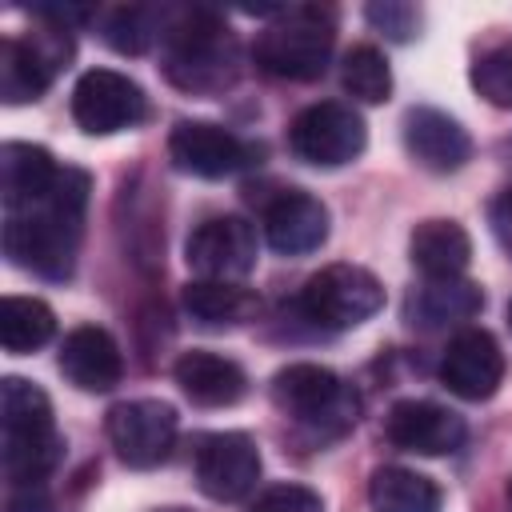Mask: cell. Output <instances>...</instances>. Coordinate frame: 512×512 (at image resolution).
<instances>
[{"label": "cell", "instance_id": "cell-1", "mask_svg": "<svg viewBox=\"0 0 512 512\" xmlns=\"http://www.w3.org/2000/svg\"><path fill=\"white\" fill-rule=\"evenodd\" d=\"M84 208H88V172L64 164L44 200L24 208H4L8 260L44 280H68L84 236Z\"/></svg>", "mask_w": 512, "mask_h": 512}, {"label": "cell", "instance_id": "cell-2", "mask_svg": "<svg viewBox=\"0 0 512 512\" xmlns=\"http://www.w3.org/2000/svg\"><path fill=\"white\" fill-rule=\"evenodd\" d=\"M0 428H4V472L12 484H40L60 464L52 400L36 384L20 376H4Z\"/></svg>", "mask_w": 512, "mask_h": 512}, {"label": "cell", "instance_id": "cell-3", "mask_svg": "<svg viewBox=\"0 0 512 512\" xmlns=\"http://www.w3.org/2000/svg\"><path fill=\"white\" fill-rule=\"evenodd\" d=\"M236 40L204 8L184 12L164 32V72L184 92H220L236 80Z\"/></svg>", "mask_w": 512, "mask_h": 512}, {"label": "cell", "instance_id": "cell-4", "mask_svg": "<svg viewBox=\"0 0 512 512\" xmlns=\"http://www.w3.org/2000/svg\"><path fill=\"white\" fill-rule=\"evenodd\" d=\"M272 404L312 436H340L360 416V396L332 368L288 364L272 376Z\"/></svg>", "mask_w": 512, "mask_h": 512}, {"label": "cell", "instance_id": "cell-5", "mask_svg": "<svg viewBox=\"0 0 512 512\" xmlns=\"http://www.w3.org/2000/svg\"><path fill=\"white\" fill-rule=\"evenodd\" d=\"M336 28L324 8H284L256 40V64L280 80H316L332 60Z\"/></svg>", "mask_w": 512, "mask_h": 512}, {"label": "cell", "instance_id": "cell-6", "mask_svg": "<svg viewBox=\"0 0 512 512\" xmlns=\"http://www.w3.org/2000/svg\"><path fill=\"white\" fill-rule=\"evenodd\" d=\"M380 304H384V284L360 264H328V268L312 272L308 284L300 288L304 320H312L316 328H328V332L364 324L368 316L380 312Z\"/></svg>", "mask_w": 512, "mask_h": 512}, {"label": "cell", "instance_id": "cell-7", "mask_svg": "<svg viewBox=\"0 0 512 512\" xmlns=\"http://www.w3.org/2000/svg\"><path fill=\"white\" fill-rule=\"evenodd\" d=\"M68 56H72L68 28H56V24L28 32L24 40H4L0 44V100L4 104L40 100Z\"/></svg>", "mask_w": 512, "mask_h": 512}, {"label": "cell", "instance_id": "cell-8", "mask_svg": "<svg viewBox=\"0 0 512 512\" xmlns=\"http://www.w3.org/2000/svg\"><path fill=\"white\" fill-rule=\"evenodd\" d=\"M364 140H368V132H364L360 112L348 104H336V100L308 104L288 128L292 152L312 168H340V164L356 160L364 152Z\"/></svg>", "mask_w": 512, "mask_h": 512}, {"label": "cell", "instance_id": "cell-9", "mask_svg": "<svg viewBox=\"0 0 512 512\" xmlns=\"http://www.w3.org/2000/svg\"><path fill=\"white\" fill-rule=\"evenodd\" d=\"M148 116V100L136 80L112 68H92L72 88V120L88 136H112L136 128Z\"/></svg>", "mask_w": 512, "mask_h": 512}, {"label": "cell", "instance_id": "cell-10", "mask_svg": "<svg viewBox=\"0 0 512 512\" xmlns=\"http://www.w3.org/2000/svg\"><path fill=\"white\" fill-rule=\"evenodd\" d=\"M116 456L128 468H156L176 444V408L164 400H124L104 420Z\"/></svg>", "mask_w": 512, "mask_h": 512}, {"label": "cell", "instance_id": "cell-11", "mask_svg": "<svg viewBox=\"0 0 512 512\" xmlns=\"http://www.w3.org/2000/svg\"><path fill=\"white\" fill-rule=\"evenodd\" d=\"M184 260L200 280H240L256 268V228L244 216H212L192 228Z\"/></svg>", "mask_w": 512, "mask_h": 512}, {"label": "cell", "instance_id": "cell-12", "mask_svg": "<svg viewBox=\"0 0 512 512\" xmlns=\"http://www.w3.org/2000/svg\"><path fill=\"white\" fill-rule=\"evenodd\" d=\"M260 480V448L244 432H212L196 448V484L204 496L232 504L244 500Z\"/></svg>", "mask_w": 512, "mask_h": 512}, {"label": "cell", "instance_id": "cell-13", "mask_svg": "<svg viewBox=\"0 0 512 512\" xmlns=\"http://www.w3.org/2000/svg\"><path fill=\"white\" fill-rule=\"evenodd\" d=\"M504 380V352L484 328H464L440 356V384L460 400H488Z\"/></svg>", "mask_w": 512, "mask_h": 512}, {"label": "cell", "instance_id": "cell-14", "mask_svg": "<svg viewBox=\"0 0 512 512\" xmlns=\"http://www.w3.org/2000/svg\"><path fill=\"white\" fill-rule=\"evenodd\" d=\"M168 156L180 172L188 176H204V180H220L232 176L236 168L248 164V148L240 136H232L220 124L208 120H180L168 136Z\"/></svg>", "mask_w": 512, "mask_h": 512}, {"label": "cell", "instance_id": "cell-15", "mask_svg": "<svg viewBox=\"0 0 512 512\" xmlns=\"http://www.w3.org/2000/svg\"><path fill=\"white\" fill-rule=\"evenodd\" d=\"M384 436L396 448L416 452V456H448V452H456L464 444L468 428L444 404H432V400H400V404H392V412L384 420Z\"/></svg>", "mask_w": 512, "mask_h": 512}, {"label": "cell", "instance_id": "cell-16", "mask_svg": "<svg viewBox=\"0 0 512 512\" xmlns=\"http://www.w3.org/2000/svg\"><path fill=\"white\" fill-rule=\"evenodd\" d=\"M404 148L428 172H456L472 156V136L440 108H412L404 116Z\"/></svg>", "mask_w": 512, "mask_h": 512}, {"label": "cell", "instance_id": "cell-17", "mask_svg": "<svg viewBox=\"0 0 512 512\" xmlns=\"http://www.w3.org/2000/svg\"><path fill=\"white\" fill-rule=\"evenodd\" d=\"M60 372L80 392H112L124 376V356L112 332L96 324H80L60 344Z\"/></svg>", "mask_w": 512, "mask_h": 512}, {"label": "cell", "instance_id": "cell-18", "mask_svg": "<svg viewBox=\"0 0 512 512\" xmlns=\"http://www.w3.org/2000/svg\"><path fill=\"white\" fill-rule=\"evenodd\" d=\"M264 240L280 256L316 252L328 240V208L308 192H280L264 208Z\"/></svg>", "mask_w": 512, "mask_h": 512}, {"label": "cell", "instance_id": "cell-19", "mask_svg": "<svg viewBox=\"0 0 512 512\" xmlns=\"http://www.w3.org/2000/svg\"><path fill=\"white\" fill-rule=\"evenodd\" d=\"M180 392L200 408H228L248 392V376L236 360L216 352H184L172 368Z\"/></svg>", "mask_w": 512, "mask_h": 512}, {"label": "cell", "instance_id": "cell-20", "mask_svg": "<svg viewBox=\"0 0 512 512\" xmlns=\"http://www.w3.org/2000/svg\"><path fill=\"white\" fill-rule=\"evenodd\" d=\"M408 256L424 280H452L464 276L472 260V240L456 220H424L408 236Z\"/></svg>", "mask_w": 512, "mask_h": 512}, {"label": "cell", "instance_id": "cell-21", "mask_svg": "<svg viewBox=\"0 0 512 512\" xmlns=\"http://www.w3.org/2000/svg\"><path fill=\"white\" fill-rule=\"evenodd\" d=\"M480 308H484V292L472 280L452 276V280H424L420 288H412L404 316L416 328H444V324L472 320Z\"/></svg>", "mask_w": 512, "mask_h": 512}, {"label": "cell", "instance_id": "cell-22", "mask_svg": "<svg viewBox=\"0 0 512 512\" xmlns=\"http://www.w3.org/2000/svg\"><path fill=\"white\" fill-rule=\"evenodd\" d=\"M60 176V164L36 148V144H16L8 140L0 148V200L4 208H24V204H36L52 192Z\"/></svg>", "mask_w": 512, "mask_h": 512}, {"label": "cell", "instance_id": "cell-23", "mask_svg": "<svg viewBox=\"0 0 512 512\" xmlns=\"http://www.w3.org/2000/svg\"><path fill=\"white\" fill-rule=\"evenodd\" d=\"M368 504L372 512H440L444 496L440 484L416 468L384 464L368 480Z\"/></svg>", "mask_w": 512, "mask_h": 512}, {"label": "cell", "instance_id": "cell-24", "mask_svg": "<svg viewBox=\"0 0 512 512\" xmlns=\"http://www.w3.org/2000/svg\"><path fill=\"white\" fill-rule=\"evenodd\" d=\"M256 304V292H248L236 280H192L184 288V312L204 328L244 324L256 312Z\"/></svg>", "mask_w": 512, "mask_h": 512}, {"label": "cell", "instance_id": "cell-25", "mask_svg": "<svg viewBox=\"0 0 512 512\" xmlns=\"http://www.w3.org/2000/svg\"><path fill=\"white\" fill-rule=\"evenodd\" d=\"M56 332V316L44 300L36 296H4L0 300V344L4 352H32L40 344H48Z\"/></svg>", "mask_w": 512, "mask_h": 512}, {"label": "cell", "instance_id": "cell-26", "mask_svg": "<svg viewBox=\"0 0 512 512\" xmlns=\"http://www.w3.org/2000/svg\"><path fill=\"white\" fill-rule=\"evenodd\" d=\"M340 84L360 104H384L392 96V68L380 48L356 44L340 64Z\"/></svg>", "mask_w": 512, "mask_h": 512}, {"label": "cell", "instance_id": "cell-27", "mask_svg": "<svg viewBox=\"0 0 512 512\" xmlns=\"http://www.w3.org/2000/svg\"><path fill=\"white\" fill-rule=\"evenodd\" d=\"M472 88L488 104L512 108V40H500L488 52L476 56V64H472Z\"/></svg>", "mask_w": 512, "mask_h": 512}, {"label": "cell", "instance_id": "cell-28", "mask_svg": "<svg viewBox=\"0 0 512 512\" xmlns=\"http://www.w3.org/2000/svg\"><path fill=\"white\" fill-rule=\"evenodd\" d=\"M152 36H156V12L152 8H136L132 4V8L108 12V20H104V40L124 56L144 52L152 44Z\"/></svg>", "mask_w": 512, "mask_h": 512}, {"label": "cell", "instance_id": "cell-29", "mask_svg": "<svg viewBox=\"0 0 512 512\" xmlns=\"http://www.w3.org/2000/svg\"><path fill=\"white\" fill-rule=\"evenodd\" d=\"M364 16L388 40H412L416 28H420V12L412 4H404V0H376V4L364 8Z\"/></svg>", "mask_w": 512, "mask_h": 512}, {"label": "cell", "instance_id": "cell-30", "mask_svg": "<svg viewBox=\"0 0 512 512\" xmlns=\"http://www.w3.org/2000/svg\"><path fill=\"white\" fill-rule=\"evenodd\" d=\"M252 512H324V500L304 484H276L256 496Z\"/></svg>", "mask_w": 512, "mask_h": 512}, {"label": "cell", "instance_id": "cell-31", "mask_svg": "<svg viewBox=\"0 0 512 512\" xmlns=\"http://www.w3.org/2000/svg\"><path fill=\"white\" fill-rule=\"evenodd\" d=\"M8 512H52V500L44 484H16V492L8 496Z\"/></svg>", "mask_w": 512, "mask_h": 512}, {"label": "cell", "instance_id": "cell-32", "mask_svg": "<svg viewBox=\"0 0 512 512\" xmlns=\"http://www.w3.org/2000/svg\"><path fill=\"white\" fill-rule=\"evenodd\" d=\"M492 232H496L500 248L512 256V188L492 200Z\"/></svg>", "mask_w": 512, "mask_h": 512}, {"label": "cell", "instance_id": "cell-33", "mask_svg": "<svg viewBox=\"0 0 512 512\" xmlns=\"http://www.w3.org/2000/svg\"><path fill=\"white\" fill-rule=\"evenodd\" d=\"M508 324H512V304H508Z\"/></svg>", "mask_w": 512, "mask_h": 512}, {"label": "cell", "instance_id": "cell-34", "mask_svg": "<svg viewBox=\"0 0 512 512\" xmlns=\"http://www.w3.org/2000/svg\"><path fill=\"white\" fill-rule=\"evenodd\" d=\"M164 512H184V508H164Z\"/></svg>", "mask_w": 512, "mask_h": 512}]
</instances>
